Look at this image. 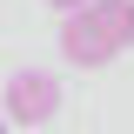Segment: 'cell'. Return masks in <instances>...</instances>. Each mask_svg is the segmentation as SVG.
<instances>
[{
	"label": "cell",
	"mask_w": 134,
	"mask_h": 134,
	"mask_svg": "<svg viewBox=\"0 0 134 134\" xmlns=\"http://www.w3.org/2000/svg\"><path fill=\"white\" fill-rule=\"evenodd\" d=\"M127 47H134V0H81V7H67L60 54L74 67H107Z\"/></svg>",
	"instance_id": "obj_1"
},
{
	"label": "cell",
	"mask_w": 134,
	"mask_h": 134,
	"mask_svg": "<svg viewBox=\"0 0 134 134\" xmlns=\"http://www.w3.org/2000/svg\"><path fill=\"white\" fill-rule=\"evenodd\" d=\"M0 114L14 121V127H47L60 114V81H54L47 67H20L14 81H7V107Z\"/></svg>",
	"instance_id": "obj_2"
},
{
	"label": "cell",
	"mask_w": 134,
	"mask_h": 134,
	"mask_svg": "<svg viewBox=\"0 0 134 134\" xmlns=\"http://www.w3.org/2000/svg\"><path fill=\"white\" fill-rule=\"evenodd\" d=\"M47 7H60V14H67V7H81V0H47Z\"/></svg>",
	"instance_id": "obj_3"
},
{
	"label": "cell",
	"mask_w": 134,
	"mask_h": 134,
	"mask_svg": "<svg viewBox=\"0 0 134 134\" xmlns=\"http://www.w3.org/2000/svg\"><path fill=\"white\" fill-rule=\"evenodd\" d=\"M0 127H7V114H0Z\"/></svg>",
	"instance_id": "obj_4"
}]
</instances>
